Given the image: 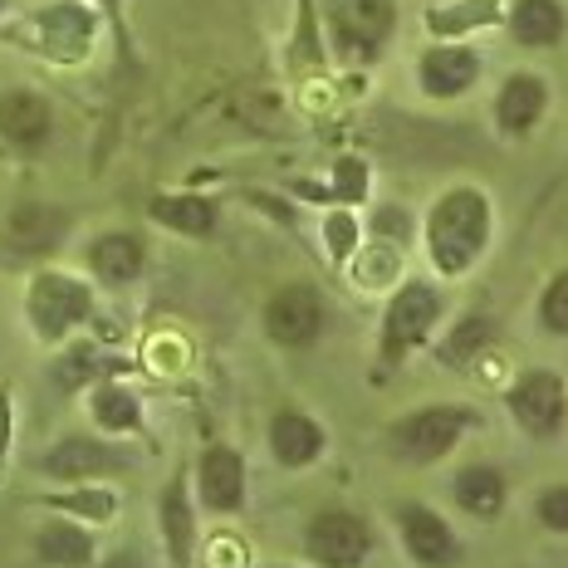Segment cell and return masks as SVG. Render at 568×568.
<instances>
[{"instance_id":"cell-1","label":"cell","mask_w":568,"mask_h":568,"mask_svg":"<svg viewBox=\"0 0 568 568\" xmlns=\"http://www.w3.org/2000/svg\"><path fill=\"white\" fill-rule=\"evenodd\" d=\"M490 235H495V206L476 186H452L426 211V255H432L436 275L446 280L466 275L490 251Z\"/></svg>"},{"instance_id":"cell-2","label":"cell","mask_w":568,"mask_h":568,"mask_svg":"<svg viewBox=\"0 0 568 568\" xmlns=\"http://www.w3.org/2000/svg\"><path fill=\"white\" fill-rule=\"evenodd\" d=\"M470 432H480V412L466 402H426V407L397 417L383 432L387 456L402 466H436L466 442Z\"/></svg>"},{"instance_id":"cell-3","label":"cell","mask_w":568,"mask_h":568,"mask_svg":"<svg viewBox=\"0 0 568 568\" xmlns=\"http://www.w3.org/2000/svg\"><path fill=\"white\" fill-rule=\"evenodd\" d=\"M442 314H446V300L436 284H426V280L397 284V294L387 300V314H383V348H377L383 353V368H402L436 334Z\"/></svg>"},{"instance_id":"cell-4","label":"cell","mask_w":568,"mask_h":568,"mask_svg":"<svg viewBox=\"0 0 568 568\" xmlns=\"http://www.w3.org/2000/svg\"><path fill=\"white\" fill-rule=\"evenodd\" d=\"M505 412L529 442H554L568 426V383L554 368H529L505 387Z\"/></svg>"},{"instance_id":"cell-5","label":"cell","mask_w":568,"mask_h":568,"mask_svg":"<svg viewBox=\"0 0 568 568\" xmlns=\"http://www.w3.org/2000/svg\"><path fill=\"white\" fill-rule=\"evenodd\" d=\"M397 539L412 568H466V539L436 505L407 500L397 505Z\"/></svg>"},{"instance_id":"cell-6","label":"cell","mask_w":568,"mask_h":568,"mask_svg":"<svg viewBox=\"0 0 568 568\" xmlns=\"http://www.w3.org/2000/svg\"><path fill=\"white\" fill-rule=\"evenodd\" d=\"M373 525L343 505H328L304 525V554L318 568H363L373 559Z\"/></svg>"},{"instance_id":"cell-7","label":"cell","mask_w":568,"mask_h":568,"mask_svg":"<svg viewBox=\"0 0 568 568\" xmlns=\"http://www.w3.org/2000/svg\"><path fill=\"white\" fill-rule=\"evenodd\" d=\"M89 310H93L89 284H79L74 275H54V270L34 275L30 300H26V314H30V328L44 343H59L69 328H79L89 318Z\"/></svg>"},{"instance_id":"cell-8","label":"cell","mask_w":568,"mask_h":568,"mask_svg":"<svg viewBox=\"0 0 568 568\" xmlns=\"http://www.w3.org/2000/svg\"><path fill=\"white\" fill-rule=\"evenodd\" d=\"M328 20H334V40L348 59H377L393 34L397 10L393 0H334Z\"/></svg>"},{"instance_id":"cell-9","label":"cell","mask_w":568,"mask_h":568,"mask_svg":"<svg viewBox=\"0 0 568 568\" xmlns=\"http://www.w3.org/2000/svg\"><path fill=\"white\" fill-rule=\"evenodd\" d=\"M265 334L280 348H310L324 334V300L314 284H284L275 290V300L265 304Z\"/></svg>"},{"instance_id":"cell-10","label":"cell","mask_w":568,"mask_h":568,"mask_svg":"<svg viewBox=\"0 0 568 568\" xmlns=\"http://www.w3.org/2000/svg\"><path fill=\"white\" fill-rule=\"evenodd\" d=\"M128 466H133V456L99 442V436H59L40 460V470L54 480H93V476H113V470H128Z\"/></svg>"},{"instance_id":"cell-11","label":"cell","mask_w":568,"mask_h":568,"mask_svg":"<svg viewBox=\"0 0 568 568\" xmlns=\"http://www.w3.org/2000/svg\"><path fill=\"white\" fill-rule=\"evenodd\" d=\"M196 500L211 515H235L245 505V456L235 446H206L196 466Z\"/></svg>"},{"instance_id":"cell-12","label":"cell","mask_w":568,"mask_h":568,"mask_svg":"<svg viewBox=\"0 0 568 568\" xmlns=\"http://www.w3.org/2000/svg\"><path fill=\"white\" fill-rule=\"evenodd\" d=\"M452 500L460 515L480 519V525H495V519L505 515V505H510V480H505V470L490 466V460H470V466H460L452 476Z\"/></svg>"},{"instance_id":"cell-13","label":"cell","mask_w":568,"mask_h":568,"mask_svg":"<svg viewBox=\"0 0 568 568\" xmlns=\"http://www.w3.org/2000/svg\"><path fill=\"white\" fill-rule=\"evenodd\" d=\"M480 79V54L466 44H432L417 64V84L426 99H460Z\"/></svg>"},{"instance_id":"cell-14","label":"cell","mask_w":568,"mask_h":568,"mask_svg":"<svg viewBox=\"0 0 568 568\" xmlns=\"http://www.w3.org/2000/svg\"><path fill=\"white\" fill-rule=\"evenodd\" d=\"M544 109H549V84L539 74H529V69H519L495 93V128L505 138H529L539 128Z\"/></svg>"},{"instance_id":"cell-15","label":"cell","mask_w":568,"mask_h":568,"mask_svg":"<svg viewBox=\"0 0 568 568\" xmlns=\"http://www.w3.org/2000/svg\"><path fill=\"white\" fill-rule=\"evenodd\" d=\"M69 235V216L59 206H40V201H26L6 216V251L30 260V255H50L59 251V241Z\"/></svg>"},{"instance_id":"cell-16","label":"cell","mask_w":568,"mask_h":568,"mask_svg":"<svg viewBox=\"0 0 568 568\" xmlns=\"http://www.w3.org/2000/svg\"><path fill=\"white\" fill-rule=\"evenodd\" d=\"M324 452H328V432L310 417V412H294V407L275 412V422H270V456H275L284 470L314 466Z\"/></svg>"},{"instance_id":"cell-17","label":"cell","mask_w":568,"mask_h":568,"mask_svg":"<svg viewBox=\"0 0 568 568\" xmlns=\"http://www.w3.org/2000/svg\"><path fill=\"white\" fill-rule=\"evenodd\" d=\"M50 103L30 89H10L0 93V138L16 142V148H40L50 138Z\"/></svg>"},{"instance_id":"cell-18","label":"cell","mask_w":568,"mask_h":568,"mask_svg":"<svg viewBox=\"0 0 568 568\" xmlns=\"http://www.w3.org/2000/svg\"><path fill=\"white\" fill-rule=\"evenodd\" d=\"M158 519H162V539H168L172 568H192V554H196V515H192V490H186V480H172L168 485Z\"/></svg>"},{"instance_id":"cell-19","label":"cell","mask_w":568,"mask_h":568,"mask_svg":"<svg viewBox=\"0 0 568 568\" xmlns=\"http://www.w3.org/2000/svg\"><path fill=\"white\" fill-rule=\"evenodd\" d=\"M490 343H495V318L485 310H470V314L456 318V328H446L442 343H436V363L460 373V368H470V363H476Z\"/></svg>"},{"instance_id":"cell-20","label":"cell","mask_w":568,"mask_h":568,"mask_svg":"<svg viewBox=\"0 0 568 568\" xmlns=\"http://www.w3.org/2000/svg\"><path fill=\"white\" fill-rule=\"evenodd\" d=\"M142 260H148V251H142V241L128 231H109L89 245V265L103 284H133L142 275Z\"/></svg>"},{"instance_id":"cell-21","label":"cell","mask_w":568,"mask_h":568,"mask_svg":"<svg viewBox=\"0 0 568 568\" xmlns=\"http://www.w3.org/2000/svg\"><path fill=\"white\" fill-rule=\"evenodd\" d=\"M34 559L44 568H89L93 564V535L74 519H59V525H44L34 535Z\"/></svg>"},{"instance_id":"cell-22","label":"cell","mask_w":568,"mask_h":568,"mask_svg":"<svg viewBox=\"0 0 568 568\" xmlns=\"http://www.w3.org/2000/svg\"><path fill=\"white\" fill-rule=\"evenodd\" d=\"M564 30H568V20H564L559 0H515L510 34L519 44H529V50H549V44L564 40Z\"/></svg>"},{"instance_id":"cell-23","label":"cell","mask_w":568,"mask_h":568,"mask_svg":"<svg viewBox=\"0 0 568 568\" xmlns=\"http://www.w3.org/2000/svg\"><path fill=\"white\" fill-rule=\"evenodd\" d=\"M152 221L182 231V235H211L216 231V206L206 196H158L152 201Z\"/></svg>"},{"instance_id":"cell-24","label":"cell","mask_w":568,"mask_h":568,"mask_svg":"<svg viewBox=\"0 0 568 568\" xmlns=\"http://www.w3.org/2000/svg\"><path fill=\"white\" fill-rule=\"evenodd\" d=\"M93 422L103 426V432L113 436H128L142 426V402L133 387H118V383H103L99 393H93Z\"/></svg>"},{"instance_id":"cell-25","label":"cell","mask_w":568,"mask_h":568,"mask_svg":"<svg viewBox=\"0 0 568 568\" xmlns=\"http://www.w3.org/2000/svg\"><path fill=\"white\" fill-rule=\"evenodd\" d=\"M50 505L64 515H74L79 525H109L113 510H118L113 490H103V485H79V490H69V495H50Z\"/></svg>"},{"instance_id":"cell-26","label":"cell","mask_w":568,"mask_h":568,"mask_svg":"<svg viewBox=\"0 0 568 568\" xmlns=\"http://www.w3.org/2000/svg\"><path fill=\"white\" fill-rule=\"evenodd\" d=\"M535 525L554 539H568V480H549L535 495Z\"/></svg>"},{"instance_id":"cell-27","label":"cell","mask_w":568,"mask_h":568,"mask_svg":"<svg viewBox=\"0 0 568 568\" xmlns=\"http://www.w3.org/2000/svg\"><path fill=\"white\" fill-rule=\"evenodd\" d=\"M539 328L549 338H568V270H559L539 294Z\"/></svg>"},{"instance_id":"cell-28","label":"cell","mask_w":568,"mask_h":568,"mask_svg":"<svg viewBox=\"0 0 568 568\" xmlns=\"http://www.w3.org/2000/svg\"><path fill=\"white\" fill-rule=\"evenodd\" d=\"M324 241H328V255L334 260H348L358 251V221H353L348 211H334V216L324 221Z\"/></svg>"},{"instance_id":"cell-29","label":"cell","mask_w":568,"mask_h":568,"mask_svg":"<svg viewBox=\"0 0 568 568\" xmlns=\"http://www.w3.org/2000/svg\"><path fill=\"white\" fill-rule=\"evenodd\" d=\"M334 196L338 201H363V196H368V162L343 158L334 168Z\"/></svg>"},{"instance_id":"cell-30","label":"cell","mask_w":568,"mask_h":568,"mask_svg":"<svg viewBox=\"0 0 568 568\" xmlns=\"http://www.w3.org/2000/svg\"><path fill=\"white\" fill-rule=\"evenodd\" d=\"M93 373H99V353H93V348H74L64 363H59V383H64V387L89 383Z\"/></svg>"},{"instance_id":"cell-31","label":"cell","mask_w":568,"mask_h":568,"mask_svg":"<svg viewBox=\"0 0 568 568\" xmlns=\"http://www.w3.org/2000/svg\"><path fill=\"white\" fill-rule=\"evenodd\" d=\"M373 231L387 235L393 245H407L412 241V216L402 206H383V211H377V221H373Z\"/></svg>"},{"instance_id":"cell-32","label":"cell","mask_w":568,"mask_h":568,"mask_svg":"<svg viewBox=\"0 0 568 568\" xmlns=\"http://www.w3.org/2000/svg\"><path fill=\"white\" fill-rule=\"evenodd\" d=\"M99 568H148V564H142L138 549H118V554H109V559H103Z\"/></svg>"},{"instance_id":"cell-33","label":"cell","mask_w":568,"mask_h":568,"mask_svg":"<svg viewBox=\"0 0 568 568\" xmlns=\"http://www.w3.org/2000/svg\"><path fill=\"white\" fill-rule=\"evenodd\" d=\"M6 452H10V397L0 393V466H6Z\"/></svg>"}]
</instances>
